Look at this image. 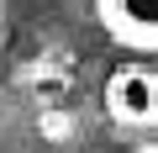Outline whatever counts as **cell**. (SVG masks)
Masks as SVG:
<instances>
[{
    "label": "cell",
    "instance_id": "6da1fadb",
    "mask_svg": "<svg viewBox=\"0 0 158 153\" xmlns=\"http://www.w3.org/2000/svg\"><path fill=\"white\" fill-rule=\"evenodd\" d=\"M106 111L121 127H158V74L148 63H121L106 79Z\"/></svg>",
    "mask_w": 158,
    "mask_h": 153
},
{
    "label": "cell",
    "instance_id": "7a4b0ae2",
    "mask_svg": "<svg viewBox=\"0 0 158 153\" xmlns=\"http://www.w3.org/2000/svg\"><path fill=\"white\" fill-rule=\"evenodd\" d=\"M116 42L158 53V0H95Z\"/></svg>",
    "mask_w": 158,
    "mask_h": 153
}]
</instances>
